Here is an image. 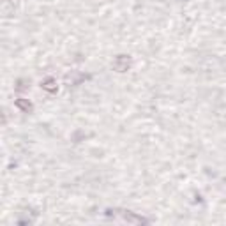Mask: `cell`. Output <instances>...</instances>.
I'll return each instance as SVG.
<instances>
[{"instance_id": "cell-1", "label": "cell", "mask_w": 226, "mask_h": 226, "mask_svg": "<svg viewBox=\"0 0 226 226\" xmlns=\"http://www.w3.org/2000/svg\"><path fill=\"white\" fill-rule=\"evenodd\" d=\"M115 67H117L118 71H126V69L129 67V58H127V56H120V58L115 62Z\"/></svg>"}, {"instance_id": "cell-2", "label": "cell", "mask_w": 226, "mask_h": 226, "mask_svg": "<svg viewBox=\"0 0 226 226\" xmlns=\"http://www.w3.org/2000/svg\"><path fill=\"white\" fill-rule=\"evenodd\" d=\"M18 106H21L23 110H30V104H25V103H21V101H18Z\"/></svg>"}]
</instances>
